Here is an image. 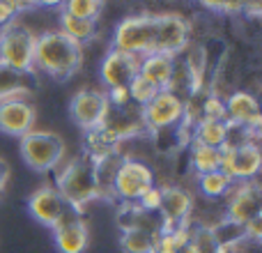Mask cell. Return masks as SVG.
Listing matches in <instances>:
<instances>
[{
  "mask_svg": "<svg viewBox=\"0 0 262 253\" xmlns=\"http://www.w3.org/2000/svg\"><path fill=\"white\" fill-rule=\"evenodd\" d=\"M198 186H200V194H203L205 198L219 200V198H226L228 191L232 189V180L226 175V173L214 171V173H207V175H200Z\"/></svg>",
  "mask_w": 262,
  "mask_h": 253,
  "instance_id": "25",
  "label": "cell"
},
{
  "mask_svg": "<svg viewBox=\"0 0 262 253\" xmlns=\"http://www.w3.org/2000/svg\"><path fill=\"white\" fill-rule=\"evenodd\" d=\"M223 99H226L228 122L244 124L246 129L258 138L260 124H262L258 97H255L251 90H232V92H228V97H223Z\"/></svg>",
  "mask_w": 262,
  "mask_h": 253,
  "instance_id": "14",
  "label": "cell"
},
{
  "mask_svg": "<svg viewBox=\"0 0 262 253\" xmlns=\"http://www.w3.org/2000/svg\"><path fill=\"white\" fill-rule=\"evenodd\" d=\"M193 196L184 186H161V209H159V214L163 219V233L172 230L177 226H191L189 219L193 214Z\"/></svg>",
  "mask_w": 262,
  "mask_h": 253,
  "instance_id": "13",
  "label": "cell"
},
{
  "mask_svg": "<svg viewBox=\"0 0 262 253\" xmlns=\"http://www.w3.org/2000/svg\"><path fill=\"white\" fill-rule=\"evenodd\" d=\"M138 60L140 58H136V55L111 49L99 65V76L106 90L115 86H129L131 78L138 74Z\"/></svg>",
  "mask_w": 262,
  "mask_h": 253,
  "instance_id": "17",
  "label": "cell"
},
{
  "mask_svg": "<svg viewBox=\"0 0 262 253\" xmlns=\"http://www.w3.org/2000/svg\"><path fill=\"white\" fill-rule=\"evenodd\" d=\"M127 88H129L131 104L138 106V109H143L147 101H152L154 97H157V92H159V88L152 86V83H149L147 78H143L140 74H136V76L131 78V83H129Z\"/></svg>",
  "mask_w": 262,
  "mask_h": 253,
  "instance_id": "30",
  "label": "cell"
},
{
  "mask_svg": "<svg viewBox=\"0 0 262 253\" xmlns=\"http://www.w3.org/2000/svg\"><path fill=\"white\" fill-rule=\"evenodd\" d=\"M32 92L28 86V76L9 69L7 65L0 62V101L5 99H26Z\"/></svg>",
  "mask_w": 262,
  "mask_h": 253,
  "instance_id": "23",
  "label": "cell"
},
{
  "mask_svg": "<svg viewBox=\"0 0 262 253\" xmlns=\"http://www.w3.org/2000/svg\"><path fill=\"white\" fill-rule=\"evenodd\" d=\"M191 23L182 14L163 12L157 14V37H154V53L180 55L189 46Z\"/></svg>",
  "mask_w": 262,
  "mask_h": 253,
  "instance_id": "10",
  "label": "cell"
},
{
  "mask_svg": "<svg viewBox=\"0 0 262 253\" xmlns=\"http://www.w3.org/2000/svg\"><path fill=\"white\" fill-rule=\"evenodd\" d=\"M154 184H157V173L149 163L136 157H122L115 171L113 198H120L124 205H134Z\"/></svg>",
  "mask_w": 262,
  "mask_h": 253,
  "instance_id": "5",
  "label": "cell"
},
{
  "mask_svg": "<svg viewBox=\"0 0 262 253\" xmlns=\"http://www.w3.org/2000/svg\"><path fill=\"white\" fill-rule=\"evenodd\" d=\"M140 115H143L145 131H149V134L175 129L184 115V99L170 90H159L157 97L140 109Z\"/></svg>",
  "mask_w": 262,
  "mask_h": 253,
  "instance_id": "8",
  "label": "cell"
},
{
  "mask_svg": "<svg viewBox=\"0 0 262 253\" xmlns=\"http://www.w3.org/2000/svg\"><path fill=\"white\" fill-rule=\"evenodd\" d=\"M120 246L124 253H154L157 251V235L145 230H122Z\"/></svg>",
  "mask_w": 262,
  "mask_h": 253,
  "instance_id": "27",
  "label": "cell"
},
{
  "mask_svg": "<svg viewBox=\"0 0 262 253\" xmlns=\"http://www.w3.org/2000/svg\"><path fill=\"white\" fill-rule=\"evenodd\" d=\"M175 55L147 53L138 60V74L147 78L152 86H157L159 90H166L172 78V72H175Z\"/></svg>",
  "mask_w": 262,
  "mask_h": 253,
  "instance_id": "19",
  "label": "cell"
},
{
  "mask_svg": "<svg viewBox=\"0 0 262 253\" xmlns=\"http://www.w3.org/2000/svg\"><path fill=\"white\" fill-rule=\"evenodd\" d=\"M191 226H177L172 230H166L157 237V251L154 253H180L189 246Z\"/></svg>",
  "mask_w": 262,
  "mask_h": 253,
  "instance_id": "26",
  "label": "cell"
},
{
  "mask_svg": "<svg viewBox=\"0 0 262 253\" xmlns=\"http://www.w3.org/2000/svg\"><path fill=\"white\" fill-rule=\"evenodd\" d=\"M83 46L69 39L60 30H49L37 35L35 41V69L44 72L55 81H67L81 69Z\"/></svg>",
  "mask_w": 262,
  "mask_h": 253,
  "instance_id": "1",
  "label": "cell"
},
{
  "mask_svg": "<svg viewBox=\"0 0 262 253\" xmlns=\"http://www.w3.org/2000/svg\"><path fill=\"white\" fill-rule=\"evenodd\" d=\"M9 180V163L5 159H0V194L5 191V184Z\"/></svg>",
  "mask_w": 262,
  "mask_h": 253,
  "instance_id": "35",
  "label": "cell"
},
{
  "mask_svg": "<svg viewBox=\"0 0 262 253\" xmlns=\"http://www.w3.org/2000/svg\"><path fill=\"white\" fill-rule=\"evenodd\" d=\"M64 154V140L53 131H30L21 138V157L32 171L49 173Z\"/></svg>",
  "mask_w": 262,
  "mask_h": 253,
  "instance_id": "6",
  "label": "cell"
},
{
  "mask_svg": "<svg viewBox=\"0 0 262 253\" xmlns=\"http://www.w3.org/2000/svg\"><path fill=\"white\" fill-rule=\"evenodd\" d=\"M221 152V168L232 182H253L258 180V173L262 168V150L260 143H244L239 147L223 143L219 147Z\"/></svg>",
  "mask_w": 262,
  "mask_h": 253,
  "instance_id": "7",
  "label": "cell"
},
{
  "mask_svg": "<svg viewBox=\"0 0 262 253\" xmlns=\"http://www.w3.org/2000/svg\"><path fill=\"white\" fill-rule=\"evenodd\" d=\"M99 129L120 145L122 140L143 134L145 122H143V115H140L138 106L129 104L127 109H111L108 115H106V120H104V124H101Z\"/></svg>",
  "mask_w": 262,
  "mask_h": 253,
  "instance_id": "16",
  "label": "cell"
},
{
  "mask_svg": "<svg viewBox=\"0 0 262 253\" xmlns=\"http://www.w3.org/2000/svg\"><path fill=\"white\" fill-rule=\"evenodd\" d=\"M108 111H111L108 99H106V92H101V90H81L72 97V104H69L72 120L85 134L99 129L104 124Z\"/></svg>",
  "mask_w": 262,
  "mask_h": 253,
  "instance_id": "11",
  "label": "cell"
},
{
  "mask_svg": "<svg viewBox=\"0 0 262 253\" xmlns=\"http://www.w3.org/2000/svg\"><path fill=\"white\" fill-rule=\"evenodd\" d=\"M189 163L198 177L207 175V173H214L221 168V152H219V147H207V145H200L195 140H191Z\"/></svg>",
  "mask_w": 262,
  "mask_h": 253,
  "instance_id": "22",
  "label": "cell"
},
{
  "mask_svg": "<svg viewBox=\"0 0 262 253\" xmlns=\"http://www.w3.org/2000/svg\"><path fill=\"white\" fill-rule=\"evenodd\" d=\"M37 111L28 99H5L0 101V131L23 138L35 131Z\"/></svg>",
  "mask_w": 262,
  "mask_h": 253,
  "instance_id": "15",
  "label": "cell"
},
{
  "mask_svg": "<svg viewBox=\"0 0 262 253\" xmlns=\"http://www.w3.org/2000/svg\"><path fill=\"white\" fill-rule=\"evenodd\" d=\"M53 233L60 253H83L88 249L90 233H88V226L81 219V214L67 217L58 228H53Z\"/></svg>",
  "mask_w": 262,
  "mask_h": 253,
  "instance_id": "18",
  "label": "cell"
},
{
  "mask_svg": "<svg viewBox=\"0 0 262 253\" xmlns=\"http://www.w3.org/2000/svg\"><path fill=\"white\" fill-rule=\"evenodd\" d=\"M120 223L122 230H145L152 235H161L163 233V219L159 212H145L138 205H124L120 209Z\"/></svg>",
  "mask_w": 262,
  "mask_h": 253,
  "instance_id": "20",
  "label": "cell"
},
{
  "mask_svg": "<svg viewBox=\"0 0 262 253\" xmlns=\"http://www.w3.org/2000/svg\"><path fill=\"white\" fill-rule=\"evenodd\" d=\"M28 212L32 219L49 228H58L72 214H78L74 207L64 203V198L55 191V186H41L28 198Z\"/></svg>",
  "mask_w": 262,
  "mask_h": 253,
  "instance_id": "12",
  "label": "cell"
},
{
  "mask_svg": "<svg viewBox=\"0 0 262 253\" xmlns=\"http://www.w3.org/2000/svg\"><path fill=\"white\" fill-rule=\"evenodd\" d=\"M35 41L37 35L26 26L12 23L0 32V62L18 74L30 76L35 72Z\"/></svg>",
  "mask_w": 262,
  "mask_h": 253,
  "instance_id": "4",
  "label": "cell"
},
{
  "mask_svg": "<svg viewBox=\"0 0 262 253\" xmlns=\"http://www.w3.org/2000/svg\"><path fill=\"white\" fill-rule=\"evenodd\" d=\"M23 7H26V5H21V3H3V0H0V32L7 26H12L16 14L21 12Z\"/></svg>",
  "mask_w": 262,
  "mask_h": 253,
  "instance_id": "34",
  "label": "cell"
},
{
  "mask_svg": "<svg viewBox=\"0 0 262 253\" xmlns=\"http://www.w3.org/2000/svg\"><path fill=\"white\" fill-rule=\"evenodd\" d=\"M60 28L58 30L62 35H67L69 39L78 41V44H85V41H92L97 37V21H85V18H76L72 14L62 12L60 9V16H58Z\"/></svg>",
  "mask_w": 262,
  "mask_h": 253,
  "instance_id": "21",
  "label": "cell"
},
{
  "mask_svg": "<svg viewBox=\"0 0 262 253\" xmlns=\"http://www.w3.org/2000/svg\"><path fill=\"white\" fill-rule=\"evenodd\" d=\"M154 37H157V14H131L115 26L113 49L143 58L147 53H154Z\"/></svg>",
  "mask_w": 262,
  "mask_h": 253,
  "instance_id": "3",
  "label": "cell"
},
{
  "mask_svg": "<svg viewBox=\"0 0 262 253\" xmlns=\"http://www.w3.org/2000/svg\"><path fill=\"white\" fill-rule=\"evenodd\" d=\"M180 253H193V249H191V246H186V249H182Z\"/></svg>",
  "mask_w": 262,
  "mask_h": 253,
  "instance_id": "36",
  "label": "cell"
},
{
  "mask_svg": "<svg viewBox=\"0 0 262 253\" xmlns=\"http://www.w3.org/2000/svg\"><path fill=\"white\" fill-rule=\"evenodd\" d=\"M228 138V122H212V120H200L195 124L193 140L207 147H221Z\"/></svg>",
  "mask_w": 262,
  "mask_h": 253,
  "instance_id": "24",
  "label": "cell"
},
{
  "mask_svg": "<svg viewBox=\"0 0 262 253\" xmlns=\"http://www.w3.org/2000/svg\"><path fill=\"white\" fill-rule=\"evenodd\" d=\"M200 109V120H212V122H228V113H226V99L219 95H203V99L198 101Z\"/></svg>",
  "mask_w": 262,
  "mask_h": 253,
  "instance_id": "29",
  "label": "cell"
},
{
  "mask_svg": "<svg viewBox=\"0 0 262 253\" xmlns=\"http://www.w3.org/2000/svg\"><path fill=\"white\" fill-rule=\"evenodd\" d=\"M226 219L232 223L246 226L249 221L262 217V189L258 180L232 182V189L226 196Z\"/></svg>",
  "mask_w": 262,
  "mask_h": 253,
  "instance_id": "9",
  "label": "cell"
},
{
  "mask_svg": "<svg viewBox=\"0 0 262 253\" xmlns=\"http://www.w3.org/2000/svg\"><path fill=\"white\" fill-rule=\"evenodd\" d=\"M189 246L193 249V253H223L221 244L214 237L212 228H207V226H191Z\"/></svg>",
  "mask_w": 262,
  "mask_h": 253,
  "instance_id": "28",
  "label": "cell"
},
{
  "mask_svg": "<svg viewBox=\"0 0 262 253\" xmlns=\"http://www.w3.org/2000/svg\"><path fill=\"white\" fill-rule=\"evenodd\" d=\"M104 9V5L97 3V0H69L62 5V12L72 14L76 18H85V21H97Z\"/></svg>",
  "mask_w": 262,
  "mask_h": 253,
  "instance_id": "31",
  "label": "cell"
},
{
  "mask_svg": "<svg viewBox=\"0 0 262 253\" xmlns=\"http://www.w3.org/2000/svg\"><path fill=\"white\" fill-rule=\"evenodd\" d=\"M55 191L62 196L64 203H67L69 207L81 212L83 205H88V203L99 198V184H97L95 163H92L88 157L69 161L67 166L58 173Z\"/></svg>",
  "mask_w": 262,
  "mask_h": 253,
  "instance_id": "2",
  "label": "cell"
},
{
  "mask_svg": "<svg viewBox=\"0 0 262 253\" xmlns=\"http://www.w3.org/2000/svg\"><path fill=\"white\" fill-rule=\"evenodd\" d=\"M136 205H138L140 209H145V212H159V209H161V186L154 184L152 189H147L138 198Z\"/></svg>",
  "mask_w": 262,
  "mask_h": 253,
  "instance_id": "32",
  "label": "cell"
},
{
  "mask_svg": "<svg viewBox=\"0 0 262 253\" xmlns=\"http://www.w3.org/2000/svg\"><path fill=\"white\" fill-rule=\"evenodd\" d=\"M223 253H235V251H223Z\"/></svg>",
  "mask_w": 262,
  "mask_h": 253,
  "instance_id": "37",
  "label": "cell"
},
{
  "mask_svg": "<svg viewBox=\"0 0 262 253\" xmlns=\"http://www.w3.org/2000/svg\"><path fill=\"white\" fill-rule=\"evenodd\" d=\"M106 99H108L111 109H127L131 104V97H129V88L127 86H115L106 90Z\"/></svg>",
  "mask_w": 262,
  "mask_h": 253,
  "instance_id": "33",
  "label": "cell"
}]
</instances>
